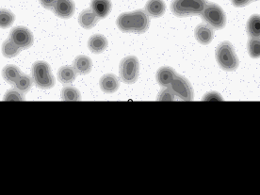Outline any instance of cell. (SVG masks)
<instances>
[{"instance_id":"8992f818","label":"cell","mask_w":260,"mask_h":195,"mask_svg":"<svg viewBox=\"0 0 260 195\" xmlns=\"http://www.w3.org/2000/svg\"><path fill=\"white\" fill-rule=\"evenodd\" d=\"M120 78L122 81L126 84L135 83L140 73V63L139 59L135 56H128L121 60L120 68Z\"/></svg>"},{"instance_id":"44dd1931","label":"cell","mask_w":260,"mask_h":195,"mask_svg":"<svg viewBox=\"0 0 260 195\" xmlns=\"http://www.w3.org/2000/svg\"><path fill=\"white\" fill-rule=\"evenodd\" d=\"M1 51H2V54L5 58L12 59V58L16 57L19 54L21 48L19 46H16L12 40L8 39L3 43Z\"/></svg>"},{"instance_id":"2e32d148","label":"cell","mask_w":260,"mask_h":195,"mask_svg":"<svg viewBox=\"0 0 260 195\" xmlns=\"http://www.w3.org/2000/svg\"><path fill=\"white\" fill-rule=\"evenodd\" d=\"M165 11L166 5L163 0H148L145 5V12L149 16L154 18L162 16Z\"/></svg>"},{"instance_id":"7c38bea8","label":"cell","mask_w":260,"mask_h":195,"mask_svg":"<svg viewBox=\"0 0 260 195\" xmlns=\"http://www.w3.org/2000/svg\"><path fill=\"white\" fill-rule=\"evenodd\" d=\"M108 40L102 34H94L88 41V48L93 54L104 52L108 48Z\"/></svg>"},{"instance_id":"8fae6325","label":"cell","mask_w":260,"mask_h":195,"mask_svg":"<svg viewBox=\"0 0 260 195\" xmlns=\"http://www.w3.org/2000/svg\"><path fill=\"white\" fill-rule=\"evenodd\" d=\"M99 85L101 90L107 93H112L118 91L120 87L119 78L113 74H107L100 78Z\"/></svg>"},{"instance_id":"9a60e30c","label":"cell","mask_w":260,"mask_h":195,"mask_svg":"<svg viewBox=\"0 0 260 195\" xmlns=\"http://www.w3.org/2000/svg\"><path fill=\"white\" fill-rule=\"evenodd\" d=\"M99 19L100 18L92 12L91 9H87L79 14L78 23L85 29H90L98 24Z\"/></svg>"},{"instance_id":"5b68a950","label":"cell","mask_w":260,"mask_h":195,"mask_svg":"<svg viewBox=\"0 0 260 195\" xmlns=\"http://www.w3.org/2000/svg\"><path fill=\"white\" fill-rule=\"evenodd\" d=\"M203 20L215 29H221L225 26L226 16L223 10L218 4L208 3L201 13Z\"/></svg>"},{"instance_id":"83f0119b","label":"cell","mask_w":260,"mask_h":195,"mask_svg":"<svg viewBox=\"0 0 260 195\" xmlns=\"http://www.w3.org/2000/svg\"><path fill=\"white\" fill-rule=\"evenodd\" d=\"M204 101H221L223 100L221 96V94H219L218 92L215 91H210L208 92L204 98H203Z\"/></svg>"},{"instance_id":"4dcf8cb0","label":"cell","mask_w":260,"mask_h":195,"mask_svg":"<svg viewBox=\"0 0 260 195\" xmlns=\"http://www.w3.org/2000/svg\"><path fill=\"white\" fill-rule=\"evenodd\" d=\"M251 1H256V0H251Z\"/></svg>"},{"instance_id":"f1b7e54d","label":"cell","mask_w":260,"mask_h":195,"mask_svg":"<svg viewBox=\"0 0 260 195\" xmlns=\"http://www.w3.org/2000/svg\"><path fill=\"white\" fill-rule=\"evenodd\" d=\"M58 1L59 0H40L42 6L46 9H54Z\"/></svg>"},{"instance_id":"ffe728a7","label":"cell","mask_w":260,"mask_h":195,"mask_svg":"<svg viewBox=\"0 0 260 195\" xmlns=\"http://www.w3.org/2000/svg\"><path fill=\"white\" fill-rule=\"evenodd\" d=\"M247 33L251 38H260V15H252L247 22Z\"/></svg>"},{"instance_id":"6da1fadb","label":"cell","mask_w":260,"mask_h":195,"mask_svg":"<svg viewBox=\"0 0 260 195\" xmlns=\"http://www.w3.org/2000/svg\"><path fill=\"white\" fill-rule=\"evenodd\" d=\"M116 24L123 32L144 33L149 28V15L143 10L122 13L118 17Z\"/></svg>"},{"instance_id":"f546056e","label":"cell","mask_w":260,"mask_h":195,"mask_svg":"<svg viewBox=\"0 0 260 195\" xmlns=\"http://www.w3.org/2000/svg\"><path fill=\"white\" fill-rule=\"evenodd\" d=\"M233 5L236 7L247 6L248 4L251 2V0H231Z\"/></svg>"},{"instance_id":"9c48e42d","label":"cell","mask_w":260,"mask_h":195,"mask_svg":"<svg viewBox=\"0 0 260 195\" xmlns=\"http://www.w3.org/2000/svg\"><path fill=\"white\" fill-rule=\"evenodd\" d=\"M53 11L60 18H71L75 13V3L72 0H59L54 7Z\"/></svg>"},{"instance_id":"30bf717a","label":"cell","mask_w":260,"mask_h":195,"mask_svg":"<svg viewBox=\"0 0 260 195\" xmlns=\"http://www.w3.org/2000/svg\"><path fill=\"white\" fill-rule=\"evenodd\" d=\"M194 36L200 44L207 46L213 40L214 30L208 24H200L195 28Z\"/></svg>"},{"instance_id":"4fadbf2b","label":"cell","mask_w":260,"mask_h":195,"mask_svg":"<svg viewBox=\"0 0 260 195\" xmlns=\"http://www.w3.org/2000/svg\"><path fill=\"white\" fill-rule=\"evenodd\" d=\"M176 77V71L168 66L161 67L156 72V81L162 87H169Z\"/></svg>"},{"instance_id":"277c9868","label":"cell","mask_w":260,"mask_h":195,"mask_svg":"<svg viewBox=\"0 0 260 195\" xmlns=\"http://www.w3.org/2000/svg\"><path fill=\"white\" fill-rule=\"evenodd\" d=\"M208 4L207 0H173L171 10L178 17L201 14Z\"/></svg>"},{"instance_id":"7a4b0ae2","label":"cell","mask_w":260,"mask_h":195,"mask_svg":"<svg viewBox=\"0 0 260 195\" xmlns=\"http://www.w3.org/2000/svg\"><path fill=\"white\" fill-rule=\"evenodd\" d=\"M216 59L222 70L235 71L240 64L234 47L229 42H222L216 49Z\"/></svg>"},{"instance_id":"cb8c5ba5","label":"cell","mask_w":260,"mask_h":195,"mask_svg":"<svg viewBox=\"0 0 260 195\" xmlns=\"http://www.w3.org/2000/svg\"><path fill=\"white\" fill-rule=\"evenodd\" d=\"M15 20V16L11 11L7 9L0 10V27L1 28H8L12 26Z\"/></svg>"},{"instance_id":"ac0fdd59","label":"cell","mask_w":260,"mask_h":195,"mask_svg":"<svg viewBox=\"0 0 260 195\" xmlns=\"http://www.w3.org/2000/svg\"><path fill=\"white\" fill-rule=\"evenodd\" d=\"M77 72L72 66H62L58 71V79L61 84L70 85L77 78Z\"/></svg>"},{"instance_id":"d4e9b609","label":"cell","mask_w":260,"mask_h":195,"mask_svg":"<svg viewBox=\"0 0 260 195\" xmlns=\"http://www.w3.org/2000/svg\"><path fill=\"white\" fill-rule=\"evenodd\" d=\"M247 50L251 58H260V38L249 39L247 43Z\"/></svg>"},{"instance_id":"3957f363","label":"cell","mask_w":260,"mask_h":195,"mask_svg":"<svg viewBox=\"0 0 260 195\" xmlns=\"http://www.w3.org/2000/svg\"><path fill=\"white\" fill-rule=\"evenodd\" d=\"M32 79L34 84L40 89L48 90L55 85V78L51 73L50 65L46 61H36L31 68Z\"/></svg>"},{"instance_id":"52a82bcc","label":"cell","mask_w":260,"mask_h":195,"mask_svg":"<svg viewBox=\"0 0 260 195\" xmlns=\"http://www.w3.org/2000/svg\"><path fill=\"white\" fill-rule=\"evenodd\" d=\"M176 96L183 101H191L193 99V89L187 78L176 75V78L170 85Z\"/></svg>"},{"instance_id":"e0dca14e","label":"cell","mask_w":260,"mask_h":195,"mask_svg":"<svg viewBox=\"0 0 260 195\" xmlns=\"http://www.w3.org/2000/svg\"><path fill=\"white\" fill-rule=\"evenodd\" d=\"M73 67L79 75H87L91 71L92 61L89 57L80 55L74 59Z\"/></svg>"},{"instance_id":"7402d4cb","label":"cell","mask_w":260,"mask_h":195,"mask_svg":"<svg viewBox=\"0 0 260 195\" xmlns=\"http://www.w3.org/2000/svg\"><path fill=\"white\" fill-rule=\"evenodd\" d=\"M33 82L32 78H30L27 75H21V77L18 78V80L15 82V89L21 91L22 93H26L29 90L32 88Z\"/></svg>"},{"instance_id":"d6986e66","label":"cell","mask_w":260,"mask_h":195,"mask_svg":"<svg viewBox=\"0 0 260 195\" xmlns=\"http://www.w3.org/2000/svg\"><path fill=\"white\" fill-rule=\"evenodd\" d=\"M21 71L15 65H7L2 70V77L9 84L14 85L21 77Z\"/></svg>"},{"instance_id":"603a6c76","label":"cell","mask_w":260,"mask_h":195,"mask_svg":"<svg viewBox=\"0 0 260 195\" xmlns=\"http://www.w3.org/2000/svg\"><path fill=\"white\" fill-rule=\"evenodd\" d=\"M60 98L62 101H79L81 99V95L77 88L67 86L61 90Z\"/></svg>"},{"instance_id":"5bb4252c","label":"cell","mask_w":260,"mask_h":195,"mask_svg":"<svg viewBox=\"0 0 260 195\" xmlns=\"http://www.w3.org/2000/svg\"><path fill=\"white\" fill-rule=\"evenodd\" d=\"M111 0H91V9L100 19L106 18L111 13Z\"/></svg>"},{"instance_id":"4316f807","label":"cell","mask_w":260,"mask_h":195,"mask_svg":"<svg viewBox=\"0 0 260 195\" xmlns=\"http://www.w3.org/2000/svg\"><path fill=\"white\" fill-rule=\"evenodd\" d=\"M176 96L171 87H165V89L158 93L157 101H175Z\"/></svg>"},{"instance_id":"484cf974","label":"cell","mask_w":260,"mask_h":195,"mask_svg":"<svg viewBox=\"0 0 260 195\" xmlns=\"http://www.w3.org/2000/svg\"><path fill=\"white\" fill-rule=\"evenodd\" d=\"M4 101H24L25 100V95L21 91L16 90V89H12L9 90L5 93Z\"/></svg>"},{"instance_id":"ba28073f","label":"cell","mask_w":260,"mask_h":195,"mask_svg":"<svg viewBox=\"0 0 260 195\" xmlns=\"http://www.w3.org/2000/svg\"><path fill=\"white\" fill-rule=\"evenodd\" d=\"M10 39L21 49L31 47L34 42L32 32L25 26H16L10 32Z\"/></svg>"}]
</instances>
